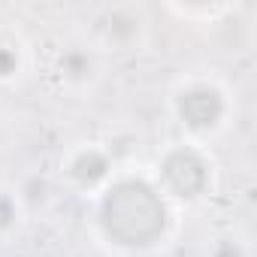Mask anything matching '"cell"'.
<instances>
[{
    "mask_svg": "<svg viewBox=\"0 0 257 257\" xmlns=\"http://www.w3.org/2000/svg\"><path fill=\"white\" fill-rule=\"evenodd\" d=\"M100 227L103 233L124 248L155 245L167 230V203L161 191L143 179H121L103 191L100 200Z\"/></svg>",
    "mask_w": 257,
    "mask_h": 257,
    "instance_id": "obj_1",
    "label": "cell"
},
{
    "mask_svg": "<svg viewBox=\"0 0 257 257\" xmlns=\"http://www.w3.org/2000/svg\"><path fill=\"white\" fill-rule=\"evenodd\" d=\"M161 188L176 200H200L212 182V167L194 146H173L158 164Z\"/></svg>",
    "mask_w": 257,
    "mask_h": 257,
    "instance_id": "obj_2",
    "label": "cell"
},
{
    "mask_svg": "<svg viewBox=\"0 0 257 257\" xmlns=\"http://www.w3.org/2000/svg\"><path fill=\"white\" fill-rule=\"evenodd\" d=\"M173 109L182 127H188L191 134H212L227 118V94L215 82L194 79L176 91Z\"/></svg>",
    "mask_w": 257,
    "mask_h": 257,
    "instance_id": "obj_3",
    "label": "cell"
},
{
    "mask_svg": "<svg viewBox=\"0 0 257 257\" xmlns=\"http://www.w3.org/2000/svg\"><path fill=\"white\" fill-rule=\"evenodd\" d=\"M149 28L146 10L137 4H112L94 16V37L109 49H134Z\"/></svg>",
    "mask_w": 257,
    "mask_h": 257,
    "instance_id": "obj_4",
    "label": "cell"
},
{
    "mask_svg": "<svg viewBox=\"0 0 257 257\" xmlns=\"http://www.w3.org/2000/svg\"><path fill=\"white\" fill-rule=\"evenodd\" d=\"M55 73L58 79L67 85V88H88L97 82V73H100V58L91 46L85 43H73V46H64L55 58Z\"/></svg>",
    "mask_w": 257,
    "mask_h": 257,
    "instance_id": "obj_5",
    "label": "cell"
},
{
    "mask_svg": "<svg viewBox=\"0 0 257 257\" xmlns=\"http://www.w3.org/2000/svg\"><path fill=\"white\" fill-rule=\"evenodd\" d=\"M67 176L79 188H100L112 176V155L100 146H82L67 158Z\"/></svg>",
    "mask_w": 257,
    "mask_h": 257,
    "instance_id": "obj_6",
    "label": "cell"
},
{
    "mask_svg": "<svg viewBox=\"0 0 257 257\" xmlns=\"http://www.w3.org/2000/svg\"><path fill=\"white\" fill-rule=\"evenodd\" d=\"M22 49L16 43H0V82H13L22 73Z\"/></svg>",
    "mask_w": 257,
    "mask_h": 257,
    "instance_id": "obj_7",
    "label": "cell"
},
{
    "mask_svg": "<svg viewBox=\"0 0 257 257\" xmlns=\"http://www.w3.org/2000/svg\"><path fill=\"white\" fill-rule=\"evenodd\" d=\"M19 215H22L19 197H16L13 191H4V188H0V236H7L10 230H16Z\"/></svg>",
    "mask_w": 257,
    "mask_h": 257,
    "instance_id": "obj_8",
    "label": "cell"
},
{
    "mask_svg": "<svg viewBox=\"0 0 257 257\" xmlns=\"http://www.w3.org/2000/svg\"><path fill=\"white\" fill-rule=\"evenodd\" d=\"M16 197H19V203L43 206V203L49 200V182L40 179V176H31V179H25V185H22V191H19Z\"/></svg>",
    "mask_w": 257,
    "mask_h": 257,
    "instance_id": "obj_9",
    "label": "cell"
},
{
    "mask_svg": "<svg viewBox=\"0 0 257 257\" xmlns=\"http://www.w3.org/2000/svg\"><path fill=\"white\" fill-rule=\"evenodd\" d=\"M209 257H248V248L236 236H221V239L212 242Z\"/></svg>",
    "mask_w": 257,
    "mask_h": 257,
    "instance_id": "obj_10",
    "label": "cell"
}]
</instances>
